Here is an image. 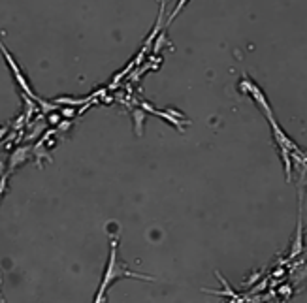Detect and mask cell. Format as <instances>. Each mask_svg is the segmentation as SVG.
Masks as SVG:
<instances>
[{
  "instance_id": "1",
  "label": "cell",
  "mask_w": 307,
  "mask_h": 303,
  "mask_svg": "<svg viewBox=\"0 0 307 303\" xmlns=\"http://www.w3.org/2000/svg\"><path fill=\"white\" fill-rule=\"evenodd\" d=\"M123 277L142 279V281H155L153 277L142 275V273H134L130 269H126V265L121 263L119 258H117V239H113V241H111V249H109V260H107L106 271H104V277H102V284H100L98 294L94 296V302H102L104 296H106L107 288H109L117 279H123Z\"/></svg>"
},
{
  "instance_id": "2",
  "label": "cell",
  "mask_w": 307,
  "mask_h": 303,
  "mask_svg": "<svg viewBox=\"0 0 307 303\" xmlns=\"http://www.w3.org/2000/svg\"><path fill=\"white\" fill-rule=\"evenodd\" d=\"M0 53H2V57H4V61L8 62V66H10V70H12V74H14V78H15V81H17V85L25 91V94L27 96H30L32 100H36L38 96L32 92V89H30V85H28V81H27V78H25V74L21 72V68H19V64L15 62V59H14V55L12 53L8 51V47L4 45V41L0 40Z\"/></svg>"
},
{
  "instance_id": "3",
  "label": "cell",
  "mask_w": 307,
  "mask_h": 303,
  "mask_svg": "<svg viewBox=\"0 0 307 303\" xmlns=\"http://www.w3.org/2000/svg\"><path fill=\"white\" fill-rule=\"evenodd\" d=\"M249 96L254 100V104L258 105V109H262V113L264 115H271L273 113V109H271V105H269V102H267L266 94H264V91L254 83V81H251V87H249Z\"/></svg>"
},
{
  "instance_id": "4",
  "label": "cell",
  "mask_w": 307,
  "mask_h": 303,
  "mask_svg": "<svg viewBox=\"0 0 307 303\" xmlns=\"http://www.w3.org/2000/svg\"><path fill=\"white\" fill-rule=\"evenodd\" d=\"M304 222H302V209L298 213V228H296V237H294V243H292V249H290V258L298 256L302 250H304Z\"/></svg>"
},
{
  "instance_id": "5",
  "label": "cell",
  "mask_w": 307,
  "mask_h": 303,
  "mask_svg": "<svg viewBox=\"0 0 307 303\" xmlns=\"http://www.w3.org/2000/svg\"><path fill=\"white\" fill-rule=\"evenodd\" d=\"M279 149V157L283 160V170H285V179H287V183H292V173H294V168H292V151L290 149H287V147H277Z\"/></svg>"
},
{
  "instance_id": "6",
  "label": "cell",
  "mask_w": 307,
  "mask_h": 303,
  "mask_svg": "<svg viewBox=\"0 0 307 303\" xmlns=\"http://www.w3.org/2000/svg\"><path fill=\"white\" fill-rule=\"evenodd\" d=\"M132 121H134V132H136V136H143L145 109H142V107H134L132 109Z\"/></svg>"
},
{
  "instance_id": "7",
  "label": "cell",
  "mask_w": 307,
  "mask_h": 303,
  "mask_svg": "<svg viewBox=\"0 0 307 303\" xmlns=\"http://www.w3.org/2000/svg\"><path fill=\"white\" fill-rule=\"evenodd\" d=\"M187 4H188V0H177V4H175L174 12L168 15V19H166V23H164V28H168V26L174 23V19L177 17V15H179V13H181V10H183V8L187 6Z\"/></svg>"
},
{
  "instance_id": "8",
  "label": "cell",
  "mask_w": 307,
  "mask_h": 303,
  "mask_svg": "<svg viewBox=\"0 0 307 303\" xmlns=\"http://www.w3.org/2000/svg\"><path fill=\"white\" fill-rule=\"evenodd\" d=\"M55 102H57V104H83V102H87V98H83V100H74V98H70V96H61V98H57Z\"/></svg>"
},
{
  "instance_id": "9",
  "label": "cell",
  "mask_w": 307,
  "mask_h": 303,
  "mask_svg": "<svg viewBox=\"0 0 307 303\" xmlns=\"http://www.w3.org/2000/svg\"><path fill=\"white\" fill-rule=\"evenodd\" d=\"M277 294L281 296V300H288V298L292 296V288H290L288 284H283V286L277 290Z\"/></svg>"
},
{
  "instance_id": "10",
  "label": "cell",
  "mask_w": 307,
  "mask_h": 303,
  "mask_svg": "<svg viewBox=\"0 0 307 303\" xmlns=\"http://www.w3.org/2000/svg\"><path fill=\"white\" fill-rule=\"evenodd\" d=\"M266 284H267V281H266V279H264V281H262L260 284H256V288L251 290V294H256V292H260V290H264V288H266Z\"/></svg>"
},
{
  "instance_id": "11",
  "label": "cell",
  "mask_w": 307,
  "mask_h": 303,
  "mask_svg": "<svg viewBox=\"0 0 307 303\" xmlns=\"http://www.w3.org/2000/svg\"><path fill=\"white\" fill-rule=\"evenodd\" d=\"M74 115H76V111H74V109H70V107L62 109V117H74Z\"/></svg>"
},
{
  "instance_id": "12",
  "label": "cell",
  "mask_w": 307,
  "mask_h": 303,
  "mask_svg": "<svg viewBox=\"0 0 307 303\" xmlns=\"http://www.w3.org/2000/svg\"><path fill=\"white\" fill-rule=\"evenodd\" d=\"M162 2H166V0H161V4H162Z\"/></svg>"
},
{
  "instance_id": "13",
  "label": "cell",
  "mask_w": 307,
  "mask_h": 303,
  "mask_svg": "<svg viewBox=\"0 0 307 303\" xmlns=\"http://www.w3.org/2000/svg\"><path fill=\"white\" fill-rule=\"evenodd\" d=\"M306 243H307V236H306Z\"/></svg>"
}]
</instances>
